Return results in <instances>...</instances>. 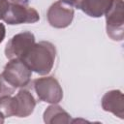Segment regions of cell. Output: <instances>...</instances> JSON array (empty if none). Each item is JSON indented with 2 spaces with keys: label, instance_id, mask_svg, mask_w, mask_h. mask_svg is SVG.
I'll list each match as a JSON object with an SVG mask.
<instances>
[{
  "label": "cell",
  "instance_id": "6da1fadb",
  "mask_svg": "<svg viewBox=\"0 0 124 124\" xmlns=\"http://www.w3.org/2000/svg\"><path fill=\"white\" fill-rule=\"evenodd\" d=\"M56 48L53 44L46 41L35 43L27 53L22 57V61L31 71L39 75H47L55 61Z\"/></svg>",
  "mask_w": 124,
  "mask_h": 124
},
{
  "label": "cell",
  "instance_id": "7a4b0ae2",
  "mask_svg": "<svg viewBox=\"0 0 124 124\" xmlns=\"http://www.w3.org/2000/svg\"><path fill=\"white\" fill-rule=\"evenodd\" d=\"M35 107V98L26 89H20L14 97L11 95L0 97V112L5 117H27L34 111Z\"/></svg>",
  "mask_w": 124,
  "mask_h": 124
},
{
  "label": "cell",
  "instance_id": "3957f363",
  "mask_svg": "<svg viewBox=\"0 0 124 124\" xmlns=\"http://www.w3.org/2000/svg\"><path fill=\"white\" fill-rule=\"evenodd\" d=\"M32 71L21 59H11L4 67L2 78L13 88L25 87L30 83Z\"/></svg>",
  "mask_w": 124,
  "mask_h": 124
},
{
  "label": "cell",
  "instance_id": "277c9868",
  "mask_svg": "<svg viewBox=\"0 0 124 124\" xmlns=\"http://www.w3.org/2000/svg\"><path fill=\"white\" fill-rule=\"evenodd\" d=\"M106 30L113 41H122L124 37V4L123 0H113L110 8L105 14Z\"/></svg>",
  "mask_w": 124,
  "mask_h": 124
},
{
  "label": "cell",
  "instance_id": "5b68a950",
  "mask_svg": "<svg viewBox=\"0 0 124 124\" xmlns=\"http://www.w3.org/2000/svg\"><path fill=\"white\" fill-rule=\"evenodd\" d=\"M33 85L38 98L43 102L57 104L63 98L62 87L53 77L36 78L33 81Z\"/></svg>",
  "mask_w": 124,
  "mask_h": 124
},
{
  "label": "cell",
  "instance_id": "8992f818",
  "mask_svg": "<svg viewBox=\"0 0 124 124\" xmlns=\"http://www.w3.org/2000/svg\"><path fill=\"white\" fill-rule=\"evenodd\" d=\"M39 19V13L25 3H10L9 9L3 17V20L10 25L35 23Z\"/></svg>",
  "mask_w": 124,
  "mask_h": 124
},
{
  "label": "cell",
  "instance_id": "52a82bcc",
  "mask_svg": "<svg viewBox=\"0 0 124 124\" xmlns=\"http://www.w3.org/2000/svg\"><path fill=\"white\" fill-rule=\"evenodd\" d=\"M35 44V36L29 31L13 36L5 47V56L8 59H22Z\"/></svg>",
  "mask_w": 124,
  "mask_h": 124
},
{
  "label": "cell",
  "instance_id": "ba28073f",
  "mask_svg": "<svg viewBox=\"0 0 124 124\" xmlns=\"http://www.w3.org/2000/svg\"><path fill=\"white\" fill-rule=\"evenodd\" d=\"M74 15L75 12L71 5H68L60 0L53 3L48 8L46 17L48 23L52 27L66 28L72 23Z\"/></svg>",
  "mask_w": 124,
  "mask_h": 124
},
{
  "label": "cell",
  "instance_id": "9c48e42d",
  "mask_svg": "<svg viewBox=\"0 0 124 124\" xmlns=\"http://www.w3.org/2000/svg\"><path fill=\"white\" fill-rule=\"evenodd\" d=\"M102 108L104 110L113 113L123 119L124 117V96L120 90L108 91L102 98Z\"/></svg>",
  "mask_w": 124,
  "mask_h": 124
},
{
  "label": "cell",
  "instance_id": "30bf717a",
  "mask_svg": "<svg viewBox=\"0 0 124 124\" xmlns=\"http://www.w3.org/2000/svg\"><path fill=\"white\" fill-rule=\"evenodd\" d=\"M113 0H78L76 7L91 17H101L108 11Z\"/></svg>",
  "mask_w": 124,
  "mask_h": 124
},
{
  "label": "cell",
  "instance_id": "8fae6325",
  "mask_svg": "<svg viewBox=\"0 0 124 124\" xmlns=\"http://www.w3.org/2000/svg\"><path fill=\"white\" fill-rule=\"evenodd\" d=\"M44 121L47 124H67L71 122V115L61 107L52 104L45 110Z\"/></svg>",
  "mask_w": 124,
  "mask_h": 124
},
{
  "label": "cell",
  "instance_id": "7c38bea8",
  "mask_svg": "<svg viewBox=\"0 0 124 124\" xmlns=\"http://www.w3.org/2000/svg\"><path fill=\"white\" fill-rule=\"evenodd\" d=\"M15 88H13L12 86H10L1 77L0 75V96L3 95H11L14 92Z\"/></svg>",
  "mask_w": 124,
  "mask_h": 124
},
{
  "label": "cell",
  "instance_id": "4fadbf2b",
  "mask_svg": "<svg viewBox=\"0 0 124 124\" xmlns=\"http://www.w3.org/2000/svg\"><path fill=\"white\" fill-rule=\"evenodd\" d=\"M10 3L8 0H0V19H3L4 16L6 15L9 9Z\"/></svg>",
  "mask_w": 124,
  "mask_h": 124
},
{
  "label": "cell",
  "instance_id": "5bb4252c",
  "mask_svg": "<svg viewBox=\"0 0 124 124\" xmlns=\"http://www.w3.org/2000/svg\"><path fill=\"white\" fill-rule=\"evenodd\" d=\"M5 35H6V28H5V25L3 23H0V44L3 42L4 38H5Z\"/></svg>",
  "mask_w": 124,
  "mask_h": 124
},
{
  "label": "cell",
  "instance_id": "9a60e30c",
  "mask_svg": "<svg viewBox=\"0 0 124 124\" xmlns=\"http://www.w3.org/2000/svg\"><path fill=\"white\" fill-rule=\"evenodd\" d=\"M62 2H64V3H66V4H68V5H76L77 4V2H78V0H61Z\"/></svg>",
  "mask_w": 124,
  "mask_h": 124
},
{
  "label": "cell",
  "instance_id": "2e32d148",
  "mask_svg": "<svg viewBox=\"0 0 124 124\" xmlns=\"http://www.w3.org/2000/svg\"><path fill=\"white\" fill-rule=\"evenodd\" d=\"M12 3H25L26 0H10Z\"/></svg>",
  "mask_w": 124,
  "mask_h": 124
},
{
  "label": "cell",
  "instance_id": "e0dca14e",
  "mask_svg": "<svg viewBox=\"0 0 124 124\" xmlns=\"http://www.w3.org/2000/svg\"><path fill=\"white\" fill-rule=\"evenodd\" d=\"M4 118H5V116L0 112V123H3L4 122Z\"/></svg>",
  "mask_w": 124,
  "mask_h": 124
}]
</instances>
